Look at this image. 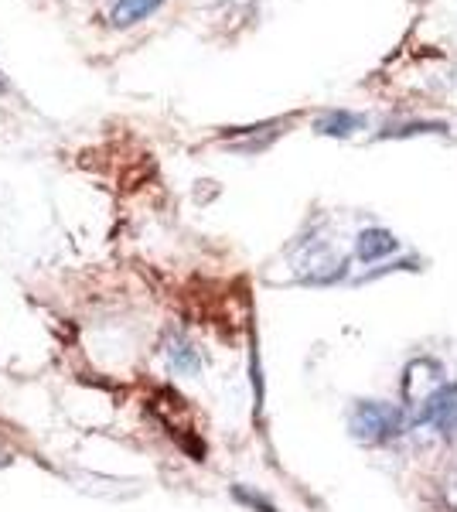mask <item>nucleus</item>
<instances>
[{"mask_svg":"<svg viewBox=\"0 0 457 512\" xmlns=\"http://www.w3.org/2000/svg\"><path fill=\"white\" fill-rule=\"evenodd\" d=\"M444 386H447V373L437 359H430V355L413 359L403 373V410H410L417 417Z\"/></svg>","mask_w":457,"mask_h":512,"instance_id":"obj_3","label":"nucleus"},{"mask_svg":"<svg viewBox=\"0 0 457 512\" xmlns=\"http://www.w3.org/2000/svg\"><path fill=\"white\" fill-rule=\"evenodd\" d=\"M396 250H400V239L389 233V229H365L359 236V246H355V256H359L362 263H376L386 253H396Z\"/></svg>","mask_w":457,"mask_h":512,"instance_id":"obj_5","label":"nucleus"},{"mask_svg":"<svg viewBox=\"0 0 457 512\" xmlns=\"http://www.w3.org/2000/svg\"><path fill=\"white\" fill-rule=\"evenodd\" d=\"M0 89H4V76H0Z\"/></svg>","mask_w":457,"mask_h":512,"instance_id":"obj_11","label":"nucleus"},{"mask_svg":"<svg viewBox=\"0 0 457 512\" xmlns=\"http://www.w3.org/2000/svg\"><path fill=\"white\" fill-rule=\"evenodd\" d=\"M348 431L362 444H386L406 431V410L382 400H359L348 410Z\"/></svg>","mask_w":457,"mask_h":512,"instance_id":"obj_1","label":"nucleus"},{"mask_svg":"<svg viewBox=\"0 0 457 512\" xmlns=\"http://www.w3.org/2000/svg\"><path fill=\"white\" fill-rule=\"evenodd\" d=\"M236 499H239V502H249V506H260L263 512H277V509H273V506H270V502H267V499H263V495L249 492V489H243V485H236Z\"/></svg>","mask_w":457,"mask_h":512,"instance_id":"obj_9","label":"nucleus"},{"mask_svg":"<svg viewBox=\"0 0 457 512\" xmlns=\"http://www.w3.org/2000/svg\"><path fill=\"white\" fill-rule=\"evenodd\" d=\"M447 123H406V127H389L382 130V137H413V134H444Z\"/></svg>","mask_w":457,"mask_h":512,"instance_id":"obj_8","label":"nucleus"},{"mask_svg":"<svg viewBox=\"0 0 457 512\" xmlns=\"http://www.w3.org/2000/svg\"><path fill=\"white\" fill-rule=\"evenodd\" d=\"M362 117H355V113L348 110H338V113H324V117L318 120V134L324 137H348L352 130L362 127Z\"/></svg>","mask_w":457,"mask_h":512,"instance_id":"obj_7","label":"nucleus"},{"mask_svg":"<svg viewBox=\"0 0 457 512\" xmlns=\"http://www.w3.org/2000/svg\"><path fill=\"white\" fill-rule=\"evenodd\" d=\"M164 355H168V366L181 376H198L202 373V352L195 349V342L185 332H171L164 342Z\"/></svg>","mask_w":457,"mask_h":512,"instance_id":"obj_4","label":"nucleus"},{"mask_svg":"<svg viewBox=\"0 0 457 512\" xmlns=\"http://www.w3.org/2000/svg\"><path fill=\"white\" fill-rule=\"evenodd\" d=\"M0 461H4V454H0Z\"/></svg>","mask_w":457,"mask_h":512,"instance_id":"obj_12","label":"nucleus"},{"mask_svg":"<svg viewBox=\"0 0 457 512\" xmlns=\"http://www.w3.org/2000/svg\"><path fill=\"white\" fill-rule=\"evenodd\" d=\"M161 4L164 0H120V4L113 7V24L116 28H130V24L151 18Z\"/></svg>","mask_w":457,"mask_h":512,"instance_id":"obj_6","label":"nucleus"},{"mask_svg":"<svg viewBox=\"0 0 457 512\" xmlns=\"http://www.w3.org/2000/svg\"><path fill=\"white\" fill-rule=\"evenodd\" d=\"M444 502H447V509L457 512V472L444 482Z\"/></svg>","mask_w":457,"mask_h":512,"instance_id":"obj_10","label":"nucleus"},{"mask_svg":"<svg viewBox=\"0 0 457 512\" xmlns=\"http://www.w3.org/2000/svg\"><path fill=\"white\" fill-rule=\"evenodd\" d=\"M345 277V256L328 246V239H307L297 246L294 260H290V280L294 284H335Z\"/></svg>","mask_w":457,"mask_h":512,"instance_id":"obj_2","label":"nucleus"}]
</instances>
